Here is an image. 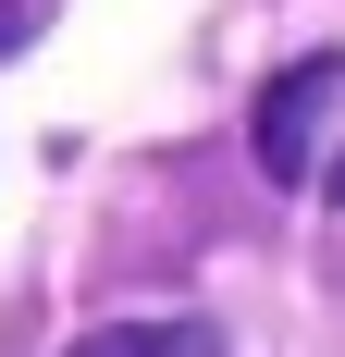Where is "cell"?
Instances as JSON below:
<instances>
[{
	"mask_svg": "<svg viewBox=\"0 0 345 357\" xmlns=\"http://www.w3.org/2000/svg\"><path fill=\"white\" fill-rule=\"evenodd\" d=\"M247 148H259V173H272V185L345 210V50L284 62L272 86H259V111H247Z\"/></svg>",
	"mask_w": 345,
	"mask_h": 357,
	"instance_id": "1",
	"label": "cell"
},
{
	"mask_svg": "<svg viewBox=\"0 0 345 357\" xmlns=\"http://www.w3.org/2000/svg\"><path fill=\"white\" fill-rule=\"evenodd\" d=\"M74 357H222V333L210 321H148V333H99V345H74Z\"/></svg>",
	"mask_w": 345,
	"mask_h": 357,
	"instance_id": "2",
	"label": "cell"
},
{
	"mask_svg": "<svg viewBox=\"0 0 345 357\" xmlns=\"http://www.w3.org/2000/svg\"><path fill=\"white\" fill-rule=\"evenodd\" d=\"M13 50H25V0H0V62H13Z\"/></svg>",
	"mask_w": 345,
	"mask_h": 357,
	"instance_id": "3",
	"label": "cell"
}]
</instances>
